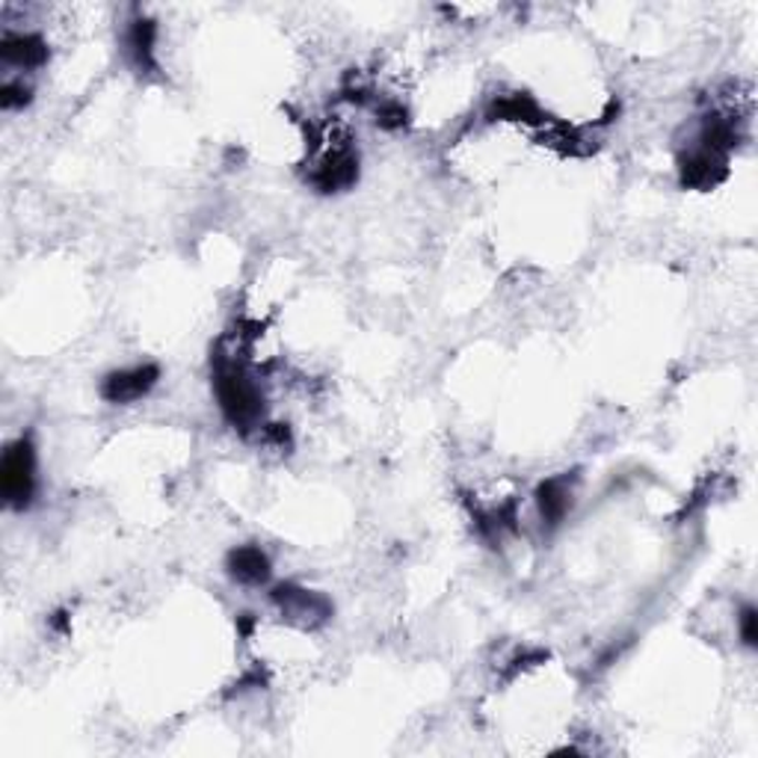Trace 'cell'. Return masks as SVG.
<instances>
[{
	"mask_svg": "<svg viewBox=\"0 0 758 758\" xmlns=\"http://www.w3.org/2000/svg\"><path fill=\"white\" fill-rule=\"evenodd\" d=\"M30 102H33V89H30L21 77H12V81H7V84L0 86V104H3V110H24Z\"/></svg>",
	"mask_w": 758,
	"mask_h": 758,
	"instance_id": "obj_12",
	"label": "cell"
},
{
	"mask_svg": "<svg viewBox=\"0 0 758 758\" xmlns=\"http://www.w3.org/2000/svg\"><path fill=\"white\" fill-rule=\"evenodd\" d=\"M160 371L158 365H134V367H122V371H113V374L104 376L102 383V397L107 403H137L142 401L146 394L158 385Z\"/></svg>",
	"mask_w": 758,
	"mask_h": 758,
	"instance_id": "obj_4",
	"label": "cell"
},
{
	"mask_svg": "<svg viewBox=\"0 0 758 758\" xmlns=\"http://www.w3.org/2000/svg\"><path fill=\"white\" fill-rule=\"evenodd\" d=\"M536 504H540V513L552 527L569 515L572 510V487L566 478H548L545 483H540L536 489Z\"/></svg>",
	"mask_w": 758,
	"mask_h": 758,
	"instance_id": "obj_10",
	"label": "cell"
},
{
	"mask_svg": "<svg viewBox=\"0 0 758 758\" xmlns=\"http://www.w3.org/2000/svg\"><path fill=\"white\" fill-rule=\"evenodd\" d=\"M214 388L225 421L235 424L237 430H261L264 424V397L258 385L249 380L241 362L232 356H216Z\"/></svg>",
	"mask_w": 758,
	"mask_h": 758,
	"instance_id": "obj_1",
	"label": "cell"
},
{
	"mask_svg": "<svg viewBox=\"0 0 758 758\" xmlns=\"http://www.w3.org/2000/svg\"><path fill=\"white\" fill-rule=\"evenodd\" d=\"M738 631H740V640H744V647L756 649V643H758V613H756V608H752V605L740 608Z\"/></svg>",
	"mask_w": 758,
	"mask_h": 758,
	"instance_id": "obj_14",
	"label": "cell"
},
{
	"mask_svg": "<svg viewBox=\"0 0 758 758\" xmlns=\"http://www.w3.org/2000/svg\"><path fill=\"white\" fill-rule=\"evenodd\" d=\"M406 119H409V113H406V107H403L401 102H383L376 107V122L383 125V128H388V131L403 128Z\"/></svg>",
	"mask_w": 758,
	"mask_h": 758,
	"instance_id": "obj_13",
	"label": "cell"
},
{
	"mask_svg": "<svg viewBox=\"0 0 758 758\" xmlns=\"http://www.w3.org/2000/svg\"><path fill=\"white\" fill-rule=\"evenodd\" d=\"M0 56L12 68H42L47 63V42L36 33H15L7 30L0 39Z\"/></svg>",
	"mask_w": 758,
	"mask_h": 758,
	"instance_id": "obj_7",
	"label": "cell"
},
{
	"mask_svg": "<svg viewBox=\"0 0 758 758\" xmlns=\"http://www.w3.org/2000/svg\"><path fill=\"white\" fill-rule=\"evenodd\" d=\"M228 575L244 587H261L270 580V557L258 545H241L228 554Z\"/></svg>",
	"mask_w": 758,
	"mask_h": 758,
	"instance_id": "obj_9",
	"label": "cell"
},
{
	"mask_svg": "<svg viewBox=\"0 0 758 758\" xmlns=\"http://www.w3.org/2000/svg\"><path fill=\"white\" fill-rule=\"evenodd\" d=\"M0 492L12 510H24L36 495V450L30 439L7 445L0 459Z\"/></svg>",
	"mask_w": 758,
	"mask_h": 758,
	"instance_id": "obj_2",
	"label": "cell"
},
{
	"mask_svg": "<svg viewBox=\"0 0 758 758\" xmlns=\"http://www.w3.org/2000/svg\"><path fill=\"white\" fill-rule=\"evenodd\" d=\"M359 179V158L356 151L346 146H332V151L323 154L314 172H311V188L320 193H338V190H350Z\"/></svg>",
	"mask_w": 758,
	"mask_h": 758,
	"instance_id": "obj_5",
	"label": "cell"
},
{
	"mask_svg": "<svg viewBox=\"0 0 758 758\" xmlns=\"http://www.w3.org/2000/svg\"><path fill=\"white\" fill-rule=\"evenodd\" d=\"M489 119L492 122H527V125H540L543 122V113L536 107V102L531 95L522 93H510V95H498L495 102L489 104Z\"/></svg>",
	"mask_w": 758,
	"mask_h": 758,
	"instance_id": "obj_11",
	"label": "cell"
},
{
	"mask_svg": "<svg viewBox=\"0 0 758 758\" xmlns=\"http://www.w3.org/2000/svg\"><path fill=\"white\" fill-rule=\"evenodd\" d=\"M270 601L281 610V617L293 619L306 628L323 626L332 617V605L327 596L306 590L300 584H276L270 590Z\"/></svg>",
	"mask_w": 758,
	"mask_h": 758,
	"instance_id": "obj_3",
	"label": "cell"
},
{
	"mask_svg": "<svg viewBox=\"0 0 758 758\" xmlns=\"http://www.w3.org/2000/svg\"><path fill=\"white\" fill-rule=\"evenodd\" d=\"M154 45H158V24L149 19H134L125 30V54L140 75H151L158 68Z\"/></svg>",
	"mask_w": 758,
	"mask_h": 758,
	"instance_id": "obj_8",
	"label": "cell"
},
{
	"mask_svg": "<svg viewBox=\"0 0 758 758\" xmlns=\"http://www.w3.org/2000/svg\"><path fill=\"white\" fill-rule=\"evenodd\" d=\"M726 154H714L708 149H691L679 160L682 184L691 190H712L726 179Z\"/></svg>",
	"mask_w": 758,
	"mask_h": 758,
	"instance_id": "obj_6",
	"label": "cell"
}]
</instances>
